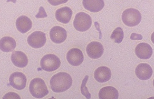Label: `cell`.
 Listing matches in <instances>:
<instances>
[{
	"label": "cell",
	"mask_w": 154,
	"mask_h": 99,
	"mask_svg": "<svg viewBox=\"0 0 154 99\" xmlns=\"http://www.w3.org/2000/svg\"><path fill=\"white\" fill-rule=\"evenodd\" d=\"M50 84L53 92L55 93H62L71 87L72 78L69 74L60 72L51 77Z\"/></svg>",
	"instance_id": "cell-1"
},
{
	"label": "cell",
	"mask_w": 154,
	"mask_h": 99,
	"mask_svg": "<svg viewBox=\"0 0 154 99\" xmlns=\"http://www.w3.org/2000/svg\"><path fill=\"white\" fill-rule=\"evenodd\" d=\"M29 92L32 96L41 99L48 95L49 92L44 81L40 78H34L29 84Z\"/></svg>",
	"instance_id": "cell-2"
},
{
	"label": "cell",
	"mask_w": 154,
	"mask_h": 99,
	"mask_svg": "<svg viewBox=\"0 0 154 99\" xmlns=\"http://www.w3.org/2000/svg\"><path fill=\"white\" fill-rule=\"evenodd\" d=\"M142 15L139 10L134 8L125 10L122 14V20L124 25L129 27L137 26L141 22Z\"/></svg>",
	"instance_id": "cell-3"
},
{
	"label": "cell",
	"mask_w": 154,
	"mask_h": 99,
	"mask_svg": "<svg viewBox=\"0 0 154 99\" xmlns=\"http://www.w3.org/2000/svg\"><path fill=\"white\" fill-rule=\"evenodd\" d=\"M92 20L91 17L84 12L77 13L74 21V26L79 32H85L91 26Z\"/></svg>",
	"instance_id": "cell-4"
},
{
	"label": "cell",
	"mask_w": 154,
	"mask_h": 99,
	"mask_svg": "<svg viewBox=\"0 0 154 99\" xmlns=\"http://www.w3.org/2000/svg\"><path fill=\"white\" fill-rule=\"evenodd\" d=\"M61 64L60 59L54 54H47L44 56L40 62L41 68L48 72L57 69Z\"/></svg>",
	"instance_id": "cell-5"
},
{
	"label": "cell",
	"mask_w": 154,
	"mask_h": 99,
	"mask_svg": "<svg viewBox=\"0 0 154 99\" xmlns=\"http://www.w3.org/2000/svg\"><path fill=\"white\" fill-rule=\"evenodd\" d=\"M10 84L15 89L22 90L26 85L27 79L25 74L20 72H14L10 77Z\"/></svg>",
	"instance_id": "cell-6"
},
{
	"label": "cell",
	"mask_w": 154,
	"mask_h": 99,
	"mask_svg": "<svg viewBox=\"0 0 154 99\" xmlns=\"http://www.w3.org/2000/svg\"><path fill=\"white\" fill-rule=\"evenodd\" d=\"M46 40L45 34L40 31H36L31 33L28 37L29 45L35 49L44 46L46 43Z\"/></svg>",
	"instance_id": "cell-7"
},
{
	"label": "cell",
	"mask_w": 154,
	"mask_h": 99,
	"mask_svg": "<svg viewBox=\"0 0 154 99\" xmlns=\"http://www.w3.org/2000/svg\"><path fill=\"white\" fill-rule=\"evenodd\" d=\"M104 52L103 45L98 42H91L86 48V52L88 56L92 59L100 58Z\"/></svg>",
	"instance_id": "cell-8"
},
{
	"label": "cell",
	"mask_w": 154,
	"mask_h": 99,
	"mask_svg": "<svg viewBox=\"0 0 154 99\" xmlns=\"http://www.w3.org/2000/svg\"><path fill=\"white\" fill-rule=\"evenodd\" d=\"M66 59L71 66H77L81 65L84 61V55L82 51L78 48L70 49L66 55Z\"/></svg>",
	"instance_id": "cell-9"
},
{
	"label": "cell",
	"mask_w": 154,
	"mask_h": 99,
	"mask_svg": "<svg viewBox=\"0 0 154 99\" xmlns=\"http://www.w3.org/2000/svg\"><path fill=\"white\" fill-rule=\"evenodd\" d=\"M136 56L141 60L149 59L153 53L152 47L147 43H140L137 45L135 49Z\"/></svg>",
	"instance_id": "cell-10"
},
{
	"label": "cell",
	"mask_w": 154,
	"mask_h": 99,
	"mask_svg": "<svg viewBox=\"0 0 154 99\" xmlns=\"http://www.w3.org/2000/svg\"><path fill=\"white\" fill-rule=\"evenodd\" d=\"M51 41L55 43H61L65 41L67 37L66 30L60 26H54L50 31Z\"/></svg>",
	"instance_id": "cell-11"
},
{
	"label": "cell",
	"mask_w": 154,
	"mask_h": 99,
	"mask_svg": "<svg viewBox=\"0 0 154 99\" xmlns=\"http://www.w3.org/2000/svg\"><path fill=\"white\" fill-rule=\"evenodd\" d=\"M136 75L141 80H148L152 75L153 71L151 66L146 63L139 64L135 70Z\"/></svg>",
	"instance_id": "cell-12"
},
{
	"label": "cell",
	"mask_w": 154,
	"mask_h": 99,
	"mask_svg": "<svg viewBox=\"0 0 154 99\" xmlns=\"http://www.w3.org/2000/svg\"><path fill=\"white\" fill-rule=\"evenodd\" d=\"M112 73L111 69L106 66H100L94 71V78L99 83H105L111 78Z\"/></svg>",
	"instance_id": "cell-13"
},
{
	"label": "cell",
	"mask_w": 154,
	"mask_h": 99,
	"mask_svg": "<svg viewBox=\"0 0 154 99\" xmlns=\"http://www.w3.org/2000/svg\"><path fill=\"white\" fill-rule=\"evenodd\" d=\"M72 16V11L68 7L59 8L56 11V18L57 20L63 24L68 23Z\"/></svg>",
	"instance_id": "cell-14"
},
{
	"label": "cell",
	"mask_w": 154,
	"mask_h": 99,
	"mask_svg": "<svg viewBox=\"0 0 154 99\" xmlns=\"http://www.w3.org/2000/svg\"><path fill=\"white\" fill-rule=\"evenodd\" d=\"M82 4L85 9L93 13L100 11L105 6L104 0H83Z\"/></svg>",
	"instance_id": "cell-15"
},
{
	"label": "cell",
	"mask_w": 154,
	"mask_h": 99,
	"mask_svg": "<svg viewBox=\"0 0 154 99\" xmlns=\"http://www.w3.org/2000/svg\"><path fill=\"white\" fill-rule=\"evenodd\" d=\"M13 64L17 67L24 68L28 64V59L26 54L22 51H14L11 57Z\"/></svg>",
	"instance_id": "cell-16"
},
{
	"label": "cell",
	"mask_w": 154,
	"mask_h": 99,
	"mask_svg": "<svg viewBox=\"0 0 154 99\" xmlns=\"http://www.w3.org/2000/svg\"><path fill=\"white\" fill-rule=\"evenodd\" d=\"M16 28L20 33H25L31 30L32 23L29 17L26 16H22L16 20Z\"/></svg>",
	"instance_id": "cell-17"
},
{
	"label": "cell",
	"mask_w": 154,
	"mask_h": 99,
	"mask_svg": "<svg viewBox=\"0 0 154 99\" xmlns=\"http://www.w3.org/2000/svg\"><path fill=\"white\" fill-rule=\"evenodd\" d=\"M119 93L115 87L106 86L100 89L99 93L100 99H118Z\"/></svg>",
	"instance_id": "cell-18"
},
{
	"label": "cell",
	"mask_w": 154,
	"mask_h": 99,
	"mask_svg": "<svg viewBox=\"0 0 154 99\" xmlns=\"http://www.w3.org/2000/svg\"><path fill=\"white\" fill-rule=\"evenodd\" d=\"M16 46V41L11 37H4L0 40V49L3 52H11L15 49Z\"/></svg>",
	"instance_id": "cell-19"
},
{
	"label": "cell",
	"mask_w": 154,
	"mask_h": 99,
	"mask_svg": "<svg viewBox=\"0 0 154 99\" xmlns=\"http://www.w3.org/2000/svg\"><path fill=\"white\" fill-rule=\"evenodd\" d=\"M111 38L116 43H121L124 38L123 30L121 28H116L112 33Z\"/></svg>",
	"instance_id": "cell-20"
},
{
	"label": "cell",
	"mask_w": 154,
	"mask_h": 99,
	"mask_svg": "<svg viewBox=\"0 0 154 99\" xmlns=\"http://www.w3.org/2000/svg\"><path fill=\"white\" fill-rule=\"evenodd\" d=\"M88 80V76L86 75L84 78L82 80V82L81 83V94L84 96L87 99H90L91 98V94L88 92V90L87 87H86V83H87V81Z\"/></svg>",
	"instance_id": "cell-21"
},
{
	"label": "cell",
	"mask_w": 154,
	"mask_h": 99,
	"mask_svg": "<svg viewBox=\"0 0 154 99\" xmlns=\"http://www.w3.org/2000/svg\"><path fill=\"white\" fill-rule=\"evenodd\" d=\"M3 99H20V97L17 93H13V92H10V93H8L7 94H6L3 97Z\"/></svg>",
	"instance_id": "cell-22"
},
{
	"label": "cell",
	"mask_w": 154,
	"mask_h": 99,
	"mask_svg": "<svg viewBox=\"0 0 154 99\" xmlns=\"http://www.w3.org/2000/svg\"><path fill=\"white\" fill-rule=\"evenodd\" d=\"M35 17L37 19L45 18V17H47V14L44 10V8H43V7H40V8L39 9L38 13L35 16Z\"/></svg>",
	"instance_id": "cell-23"
},
{
	"label": "cell",
	"mask_w": 154,
	"mask_h": 99,
	"mask_svg": "<svg viewBox=\"0 0 154 99\" xmlns=\"http://www.w3.org/2000/svg\"><path fill=\"white\" fill-rule=\"evenodd\" d=\"M68 0H48V2L52 5L57 6L62 4H65L67 2Z\"/></svg>",
	"instance_id": "cell-24"
},
{
	"label": "cell",
	"mask_w": 154,
	"mask_h": 99,
	"mask_svg": "<svg viewBox=\"0 0 154 99\" xmlns=\"http://www.w3.org/2000/svg\"><path fill=\"white\" fill-rule=\"evenodd\" d=\"M130 39L131 40H142L143 39V37L141 34L134 33L131 34L130 36Z\"/></svg>",
	"instance_id": "cell-25"
},
{
	"label": "cell",
	"mask_w": 154,
	"mask_h": 99,
	"mask_svg": "<svg viewBox=\"0 0 154 99\" xmlns=\"http://www.w3.org/2000/svg\"><path fill=\"white\" fill-rule=\"evenodd\" d=\"M9 1H11V2H14V3L16 2V0H7V2H9Z\"/></svg>",
	"instance_id": "cell-26"
}]
</instances>
